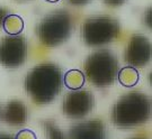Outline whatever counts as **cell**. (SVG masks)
<instances>
[{
  "label": "cell",
  "mask_w": 152,
  "mask_h": 139,
  "mask_svg": "<svg viewBox=\"0 0 152 139\" xmlns=\"http://www.w3.org/2000/svg\"><path fill=\"white\" fill-rule=\"evenodd\" d=\"M62 72L54 64H39L33 67L26 75L25 90L33 101L37 104L50 103L61 92Z\"/></svg>",
  "instance_id": "1"
},
{
  "label": "cell",
  "mask_w": 152,
  "mask_h": 139,
  "mask_svg": "<svg viewBox=\"0 0 152 139\" xmlns=\"http://www.w3.org/2000/svg\"><path fill=\"white\" fill-rule=\"evenodd\" d=\"M151 114V101L140 91L122 96L112 110V120L121 128H133L145 122Z\"/></svg>",
  "instance_id": "2"
},
{
  "label": "cell",
  "mask_w": 152,
  "mask_h": 139,
  "mask_svg": "<svg viewBox=\"0 0 152 139\" xmlns=\"http://www.w3.org/2000/svg\"><path fill=\"white\" fill-rule=\"evenodd\" d=\"M83 71L92 85L106 88L117 77L118 63L114 53L108 49H99L91 53L83 63Z\"/></svg>",
  "instance_id": "3"
},
{
  "label": "cell",
  "mask_w": 152,
  "mask_h": 139,
  "mask_svg": "<svg viewBox=\"0 0 152 139\" xmlns=\"http://www.w3.org/2000/svg\"><path fill=\"white\" fill-rule=\"evenodd\" d=\"M72 30V18L65 10H56L44 17L37 25V36L39 42L54 47L65 42Z\"/></svg>",
  "instance_id": "4"
},
{
  "label": "cell",
  "mask_w": 152,
  "mask_h": 139,
  "mask_svg": "<svg viewBox=\"0 0 152 139\" xmlns=\"http://www.w3.org/2000/svg\"><path fill=\"white\" fill-rule=\"evenodd\" d=\"M121 26L109 16L89 17L82 22V39L88 46H102L110 43L120 34Z\"/></svg>",
  "instance_id": "5"
},
{
  "label": "cell",
  "mask_w": 152,
  "mask_h": 139,
  "mask_svg": "<svg viewBox=\"0 0 152 139\" xmlns=\"http://www.w3.org/2000/svg\"><path fill=\"white\" fill-rule=\"evenodd\" d=\"M27 43L24 36H6L0 39V64L8 69L19 67L26 61Z\"/></svg>",
  "instance_id": "6"
},
{
  "label": "cell",
  "mask_w": 152,
  "mask_h": 139,
  "mask_svg": "<svg viewBox=\"0 0 152 139\" xmlns=\"http://www.w3.org/2000/svg\"><path fill=\"white\" fill-rule=\"evenodd\" d=\"M151 59V43L145 36H131L125 49V61L132 67H144Z\"/></svg>",
  "instance_id": "7"
},
{
  "label": "cell",
  "mask_w": 152,
  "mask_h": 139,
  "mask_svg": "<svg viewBox=\"0 0 152 139\" xmlns=\"http://www.w3.org/2000/svg\"><path fill=\"white\" fill-rule=\"evenodd\" d=\"M94 108V96L89 91L77 90L65 94L63 113L66 117L78 119L86 117Z\"/></svg>",
  "instance_id": "8"
},
{
  "label": "cell",
  "mask_w": 152,
  "mask_h": 139,
  "mask_svg": "<svg viewBox=\"0 0 152 139\" xmlns=\"http://www.w3.org/2000/svg\"><path fill=\"white\" fill-rule=\"evenodd\" d=\"M71 139H106L105 126L98 120L86 121L71 128Z\"/></svg>",
  "instance_id": "9"
},
{
  "label": "cell",
  "mask_w": 152,
  "mask_h": 139,
  "mask_svg": "<svg viewBox=\"0 0 152 139\" xmlns=\"http://www.w3.org/2000/svg\"><path fill=\"white\" fill-rule=\"evenodd\" d=\"M2 119L11 126H22L27 120L26 106L18 100H11L6 104Z\"/></svg>",
  "instance_id": "10"
},
{
  "label": "cell",
  "mask_w": 152,
  "mask_h": 139,
  "mask_svg": "<svg viewBox=\"0 0 152 139\" xmlns=\"http://www.w3.org/2000/svg\"><path fill=\"white\" fill-rule=\"evenodd\" d=\"M2 27H4V30L9 36H18L24 30L25 24L20 16L11 14V15H7L4 18Z\"/></svg>",
  "instance_id": "11"
},
{
  "label": "cell",
  "mask_w": 152,
  "mask_h": 139,
  "mask_svg": "<svg viewBox=\"0 0 152 139\" xmlns=\"http://www.w3.org/2000/svg\"><path fill=\"white\" fill-rule=\"evenodd\" d=\"M117 79L118 82L125 88H132L135 86L140 81L139 71L132 66H125L117 72Z\"/></svg>",
  "instance_id": "12"
},
{
  "label": "cell",
  "mask_w": 152,
  "mask_h": 139,
  "mask_svg": "<svg viewBox=\"0 0 152 139\" xmlns=\"http://www.w3.org/2000/svg\"><path fill=\"white\" fill-rule=\"evenodd\" d=\"M85 82H86V76L79 70H70L63 76V83L68 89L72 91L80 90L85 85Z\"/></svg>",
  "instance_id": "13"
},
{
  "label": "cell",
  "mask_w": 152,
  "mask_h": 139,
  "mask_svg": "<svg viewBox=\"0 0 152 139\" xmlns=\"http://www.w3.org/2000/svg\"><path fill=\"white\" fill-rule=\"evenodd\" d=\"M14 139H37L36 135L34 131L29 130V129H23L18 134L15 136Z\"/></svg>",
  "instance_id": "14"
},
{
  "label": "cell",
  "mask_w": 152,
  "mask_h": 139,
  "mask_svg": "<svg viewBox=\"0 0 152 139\" xmlns=\"http://www.w3.org/2000/svg\"><path fill=\"white\" fill-rule=\"evenodd\" d=\"M144 22L147 27L151 28V7L145 11V16H144Z\"/></svg>",
  "instance_id": "15"
},
{
  "label": "cell",
  "mask_w": 152,
  "mask_h": 139,
  "mask_svg": "<svg viewBox=\"0 0 152 139\" xmlns=\"http://www.w3.org/2000/svg\"><path fill=\"white\" fill-rule=\"evenodd\" d=\"M125 1H126V0H104V2H105L106 5L113 6V7L122 5V4H124Z\"/></svg>",
  "instance_id": "16"
},
{
  "label": "cell",
  "mask_w": 152,
  "mask_h": 139,
  "mask_svg": "<svg viewBox=\"0 0 152 139\" xmlns=\"http://www.w3.org/2000/svg\"><path fill=\"white\" fill-rule=\"evenodd\" d=\"M88 1H90V0H68V2H69V4L75 5V6L85 5V4H87Z\"/></svg>",
  "instance_id": "17"
},
{
  "label": "cell",
  "mask_w": 152,
  "mask_h": 139,
  "mask_svg": "<svg viewBox=\"0 0 152 139\" xmlns=\"http://www.w3.org/2000/svg\"><path fill=\"white\" fill-rule=\"evenodd\" d=\"M7 16V11L6 9H4L2 7H0V27L2 26V22H4V18Z\"/></svg>",
  "instance_id": "18"
},
{
  "label": "cell",
  "mask_w": 152,
  "mask_h": 139,
  "mask_svg": "<svg viewBox=\"0 0 152 139\" xmlns=\"http://www.w3.org/2000/svg\"><path fill=\"white\" fill-rule=\"evenodd\" d=\"M0 139H14L8 135H0Z\"/></svg>",
  "instance_id": "19"
},
{
  "label": "cell",
  "mask_w": 152,
  "mask_h": 139,
  "mask_svg": "<svg viewBox=\"0 0 152 139\" xmlns=\"http://www.w3.org/2000/svg\"><path fill=\"white\" fill-rule=\"evenodd\" d=\"M46 2H51V4H55V2H59L60 0H45Z\"/></svg>",
  "instance_id": "20"
},
{
  "label": "cell",
  "mask_w": 152,
  "mask_h": 139,
  "mask_svg": "<svg viewBox=\"0 0 152 139\" xmlns=\"http://www.w3.org/2000/svg\"><path fill=\"white\" fill-rule=\"evenodd\" d=\"M0 113H1V108H0Z\"/></svg>",
  "instance_id": "21"
},
{
  "label": "cell",
  "mask_w": 152,
  "mask_h": 139,
  "mask_svg": "<svg viewBox=\"0 0 152 139\" xmlns=\"http://www.w3.org/2000/svg\"><path fill=\"white\" fill-rule=\"evenodd\" d=\"M134 139H140V138H134Z\"/></svg>",
  "instance_id": "22"
}]
</instances>
